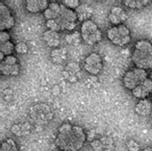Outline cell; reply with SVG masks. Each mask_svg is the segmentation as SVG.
<instances>
[{"instance_id":"obj_1","label":"cell","mask_w":152,"mask_h":151,"mask_svg":"<svg viewBox=\"0 0 152 151\" xmlns=\"http://www.w3.org/2000/svg\"><path fill=\"white\" fill-rule=\"evenodd\" d=\"M87 141V134L82 127L63 123L55 138V144L61 151H79Z\"/></svg>"},{"instance_id":"obj_2","label":"cell","mask_w":152,"mask_h":151,"mask_svg":"<svg viewBox=\"0 0 152 151\" xmlns=\"http://www.w3.org/2000/svg\"><path fill=\"white\" fill-rule=\"evenodd\" d=\"M131 60L135 67L142 69H152V42L148 39H139L132 51Z\"/></svg>"},{"instance_id":"obj_3","label":"cell","mask_w":152,"mask_h":151,"mask_svg":"<svg viewBox=\"0 0 152 151\" xmlns=\"http://www.w3.org/2000/svg\"><path fill=\"white\" fill-rule=\"evenodd\" d=\"M53 111L46 103H37L29 109V117L34 125L45 126L53 120Z\"/></svg>"},{"instance_id":"obj_4","label":"cell","mask_w":152,"mask_h":151,"mask_svg":"<svg viewBox=\"0 0 152 151\" xmlns=\"http://www.w3.org/2000/svg\"><path fill=\"white\" fill-rule=\"evenodd\" d=\"M80 36H81L82 41L89 45H94L100 42L103 38L101 29L91 19H88L81 23Z\"/></svg>"},{"instance_id":"obj_5","label":"cell","mask_w":152,"mask_h":151,"mask_svg":"<svg viewBox=\"0 0 152 151\" xmlns=\"http://www.w3.org/2000/svg\"><path fill=\"white\" fill-rule=\"evenodd\" d=\"M107 39L117 46H125L131 42V31L125 24L112 26L106 32Z\"/></svg>"},{"instance_id":"obj_6","label":"cell","mask_w":152,"mask_h":151,"mask_svg":"<svg viewBox=\"0 0 152 151\" xmlns=\"http://www.w3.org/2000/svg\"><path fill=\"white\" fill-rule=\"evenodd\" d=\"M60 27V31H73L78 25L79 18L76 11L69 9L62 4V9L58 18L55 19Z\"/></svg>"},{"instance_id":"obj_7","label":"cell","mask_w":152,"mask_h":151,"mask_svg":"<svg viewBox=\"0 0 152 151\" xmlns=\"http://www.w3.org/2000/svg\"><path fill=\"white\" fill-rule=\"evenodd\" d=\"M148 78V72L147 70L138 69V67H132L128 69L122 77V84L124 88L128 90H133L137 88L139 85H141L142 82H145Z\"/></svg>"},{"instance_id":"obj_8","label":"cell","mask_w":152,"mask_h":151,"mask_svg":"<svg viewBox=\"0 0 152 151\" xmlns=\"http://www.w3.org/2000/svg\"><path fill=\"white\" fill-rule=\"evenodd\" d=\"M83 67L88 73L91 75H97L103 69V60L100 54L91 52L85 58L83 62Z\"/></svg>"},{"instance_id":"obj_9","label":"cell","mask_w":152,"mask_h":151,"mask_svg":"<svg viewBox=\"0 0 152 151\" xmlns=\"http://www.w3.org/2000/svg\"><path fill=\"white\" fill-rule=\"evenodd\" d=\"M0 71L3 76H18L20 72V63L15 55L6 56L0 63Z\"/></svg>"},{"instance_id":"obj_10","label":"cell","mask_w":152,"mask_h":151,"mask_svg":"<svg viewBox=\"0 0 152 151\" xmlns=\"http://www.w3.org/2000/svg\"><path fill=\"white\" fill-rule=\"evenodd\" d=\"M15 24V18L12 10L4 2L0 3V30L9 31Z\"/></svg>"},{"instance_id":"obj_11","label":"cell","mask_w":152,"mask_h":151,"mask_svg":"<svg viewBox=\"0 0 152 151\" xmlns=\"http://www.w3.org/2000/svg\"><path fill=\"white\" fill-rule=\"evenodd\" d=\"M109 21L113 26H118L124 24V22L128 18V14L121 6H114L111 8L110 13H109Z\"/></svg>"},{"instance_id":"obj_12","label":"cell","mask_w":152,"mask_h":151,"mask_svg":"<svg viewBox=\"0 0 152 151\" xmlns=\"http://www.w3.org/2000/svg\"><path fill=\"white\" fill-rule=\"evenodd\" d=\"M131 93L132 95L139 100L148 98V96L152 95V80L148 77L145 82H142L141 85L135 88Z\"/></svg>"},{"instance_id":"obj_13","label":"cell","mask_w":152,"mask_h":151,"mask_svg":"<svg viewBox=\"0 0 152 151\" xmlns=\"http://www.w3.org/2000/svg\"><path fill=\"white\" fill-rule=\"evenodd\" d=\"M80 73H81V66L76 62L67 63L64 69V76L67 81L71 83L78 80Z\"/></svg>"},{"instance_id":"obj_14","label":"cell","mask_w":152,"mask_h":151,"mask_svg":"<svg viewBox=\"0 0 152 151\" xmlns=\"http://www.w3.org/2000/svg\"><path fill=\"white\" fill-rule=\"evenodd\" d=\"M50 2L47 0H27L25 2L26 10L31 14H39L48 8Z\"/></svg>"},{"instance_id":"obj_15","label":"cell","mask_w":152,"mask_h":151,"mask_svg":"<svg viewBox=\"0 0 152 151\" xmlns=\"http://www.w3.org/2000/svg\"><path fill=\"white\" fill-rule=\"evenodd\" d=\"M135 112L140 117H148L152 114V101L149 98L141 99L135 105Z\"/></svg>"},{"instance_id":"obj_16","label":"cell","mask_w":152,"mask_h":151,"mask_svg":"<svg viewBox=\"0 0 152 151\" xmlns=\"http://www.w3.org/2000/svg\"><path fill=\"white\" fill-rule=\"evenodd\" d=\"M43 41L48 45L50 48H58L61 42V36L59 32L52 31V30H46L42 35Z\"/></svg>"},{"instance_id":"obj_17","label":"cell","mask_w":152,"mask_h":151,"mask_svg":"<svg viewBox=\"0 0 152 151\" xmlns=\"http://www.w3.org/2000/svg\"><path fill=\"white\" fill-rule=\"evenodd\" d=\"M62 9V3L52 1L50 2L48 8L43 12V17L46 20H52V19H56L58 18Z\"/></svg>"},{"instance_id":"obj_18","label":"cell","mask_w":152,"mask_h":151,"mask_svg":"<svg viewBox=\"0 0 152 151\" xmlns=\"http://www.w3.org/2000/svg\"><path fill=\"white\" fill-rule=\"evenodd\" d=\"M67 58V51L63 48V47H58L51 50L50 52V59L56 65H62L66 63Z\"/></svg>"},{"instance_id":"obj_19","label":"cell","mask_w":152,"mask_h":151,"mask_svg":"<svg viewBox=\"0 0 152 151\" xmlns=\"http://www.w3.org/2000/svg\"><path fill=\"white\" fill-rule=\"evenodd\" d=\"M31 131H32V126L27 122L17 123V124H14L11 128V132L18 137L27 136L28 134L31 133Z\"/></svg>"},{"instance_id":"obj_20","label":"cell","mask_w":152,"mask_h":151,"mask_svg":"<svg viewBox=\"0 0 152 151\" xmlns=\"http://www.w3.org/2000/svg\"><path fill=\"white\" fill-rule=\"evenodd\" d=\"M151 3L150 0H123L122 4L129 9L140 10L146 6H148Z\"/></svg>"},{"instance_id":"obj_21","label":"cell","mask_w":152,"mask_h":151,"mask_svg":"<svg viewBox=\"0 0 152 151\" xmlns=\"http://www.w3.org/2000/svg\"><path fill=\"white\" fill-rule=\"evenodd\" d=\"M76 13H77L79 20H81L83 22L85 20H88V19H91L90 18L91 15V13H93V11H91V8L88 5H86V4H81L78 9L76 10Z\"/></svg>"},{"instance_id":"obj_22","label":"cell","mask_w":152,"mask_h":151,"mask_svg":"<svg viewBox=\"0 0 152 151\" xmlns=\"http://www.w3.org/2000/svg\"><path fill=\"white\" fill-rule=\"evenodd\" d=\"M0 151H19L17 142L11 138H8L1 142Z\"/></svg>"},{"instance_id":"obj_23","label":"cell","mask_w":152,"mask_h":151,"mask_svg":"<svg viewBox=\"0 0 152 151\" xmlns=\"http://www.w3.org/2000/svg\"><path fill=\"white\" fill-rule=\"evenodd\" d=\"M15 51V44L13 42H7L0 43V53H2L4 56H10L13 55V52Z\"/></svg>"},{"instance_id":"obj_24","label":"cell","mask_w":152,"mask_h":151,"mask_svg":"<svg viewBox=\"0 0 152 151\" xmlns=\"http://www.w3.org/2000/svg\"><path fill=\"white\" fill-rule=\"evenodd\" d=\"M100 141L102 142V144L104 146L105 151H113L115 148V144L113 139L110 137H103L100 139Z\"/></svg>"},{"instance_id":"obj_25","label":"cell","mask_w":152,"mask_h":151,"mask_svg":"<svg viewBox=\"0 0 152 151\" xmlns=\"http://www.w3.org/2000/svg\"><path fill=\"white\" fill-rule=\"evenodd\" d=\"M126 148L128 151H142L141 150V145L138 142H136L133 139H130V140H127L125 142Z\"/></svg>"},{"instance_id":"obj_26","label":"cell","mask_w":152,"mask_h":151,"mask_svg":"<svg viewBox=\"0 0 152 151\" xmlns=\"http://www.w3.org/2000/svg\"><path fill=\"white\" fill-rule=\"evenodd\" d=\"M62 4L65 7L69 8V9L76 11L79 8V6L81 5V2L79 0H64V1H62Z\"/></svg>"},{"instance_id":"obj_27","label":"cell","mask_w":152,"mask_h":151,"mask_svg":"<svg viewBox=\"0 0 152 151\" xmlns=\"http://www.w3.org/2000/svg\"><path fill=\"white\" fill-rule=\"evenodd\" d=\"M15 52L20 55L26 54L28 52V45L24 42H18L15 44Z\"/></svg>"},{"instance_id":"obj_28","label":"cell","mask_w":152,"mask_h":151,"mask_svg":"<svg viewBox=\"0 0 152 151\" xmlns=\"http://www.w3.org/2000/svg\"><path fill=\"white\" fill-rule=\"evenodd\" d=\"M91 146L93 147L94 151H105L100 140H94L93 142H91Z\"/></svg>"},{"instance_id":"obj_29","label":"cell","mask_w":152,"mask_h":151,"mask_svg":"<svg viewBox=\"0 0 152 151\" xmlns=\"http://www.w3.org/2000/svg\"><path fill=\"white\" fill-rule=\"evenodd\" d=\"M11 41V35L8 31H1L0 32V43L7 42Z\"/></svg>"},{"instance_id":"obj_30","label":"cell","mask_w":152,"mask_h":151,"mask_svg":"<svg viewBox=\"0 0 152 151\" xmlns=\"http://www.w3.org/2000/svg\"><path fill=\"white\" fill-rule=\"evenodd\" d=\"M142 151H152V146H147L145 149H142Z\"/></svg>"},{"instance_id":"obj_31","label":"cell","mask_w":152,"mask_h":151,"mask_svg":"<svg viewBox=\"0 0 152 151\" xmlns=\"http://www.w3.org/2000/svg\"><path fill=\"white\" fill-rule=\"evenodd\" d=\"M149 78H150L151 80H152V71H151V72H150V74H149Z\"/></svg>"},{"instance_id":"obj_32","label":"cell","mask_w":152,"mask_h":151,"mask_svg":"<svg viewBox=\"0 0 152 151\" xmlns=\"http://www.w3.org/2000/svg\"><path fill=\"white\" fill-rule=\"evenodd\" d=\"M150 99H151V101H152V95H151V98Z\"/></svg>"},{"instance_id":"obj_33","label":"cell","mask_w":152,"mask_h":151,"mask_svg":"<svg viewBox=\"0 0 152 151\" xmlns=\"http://www.w3.org/2000/svg\"><path fill=\"white\" fill-rule=\"evenodd\" d=\"M151 125H152V120H151Z\"/></svg>"}]
</instances>
